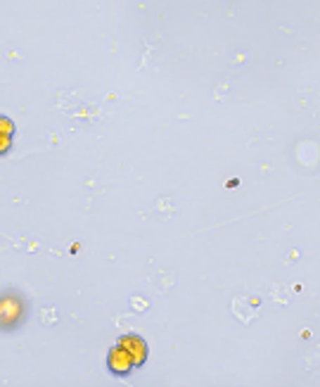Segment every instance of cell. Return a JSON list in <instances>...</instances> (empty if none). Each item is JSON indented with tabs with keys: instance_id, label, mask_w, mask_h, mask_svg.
Wrapping results in <instances>:
<instances>
[{
	"instance_id": "1",
	"label": "cell",
	"mask_w": 320,
	"mask_h": 387,
	"mask_svg": "<svg viewBox=\"0 0 320 387\" xmlns=\"http://www.w3.org/2000/svg\"><path fill=\"white\" fill-rule=\"evenodd\" d=\"M31 300L19 288L0 290V335L19 333L31 319Z\"/></svg>"
},
{
	"instance_id": "2",
	"label": "cell",
	"mask_w": 320,
	"mask_h": 387,
	"mask_svg": "<svg viewBox=\"0 0 320 387\" xmlns=\"http://www.w3.org/2000/svg\"><path fill=\"white\" fill-rule=\"evenodd\" d=\"M107 369H110L112 376H119V378H126L133 373V359L128 357V352L124 350V347H112L110 354H107Z\"/></svg>"
},
{
	"instance_id": "3",
	"label": "cell",
	"mask_w": 320,
	"mask_h": 387,
	"mask_svg": "<svg viewBox=\"0 0 320 387\" xmlns=\"http://www.w3.org/2000/svg\"><path fill=\"white\" fill-rule=\"evenodd\" d=\"M119 347H124L128 352V357L133 359V366H136V369H143L147 361V342L140 338V335H133V333L124 335V338L119 340Z\"/></svg>"
},
{
	"instance_id": "4",
	"label": "cell",
	"mask_w": 320,
	"mask_h": 387,
	"mask_svg": "<svg viewBox=\"0 0 320 387\" xmlns=\"http://www.w3.org/2000/svg\"><path fill=\"white\" fill-rule=\"evenodd\" d=\"M0 136H15V122L8 114H0Z\"/></svg>"
},
{
	"instance_id": "5",
	"label": "cell",
	"mask_w": 320,
	"mask_h": 387,
	"mask_svg": "<svg viewBox=\"0 0 320 387\" xmlns=\"http://www.w3.org/2000/svg\"><path fill=\"white\" fill-rule=\"evenodd\" d=\"M12 150V136H0V157H5Z\"/></svg>"
}]
</instances>
